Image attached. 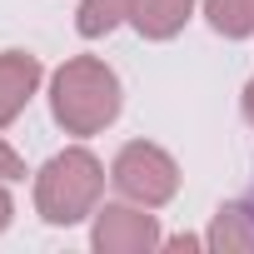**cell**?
Wrapping results in <instances>:
<instances>
[{"label": "cell", "instance_id": "obj_2", "mask_svg": "<svg viewBox=\"0 0 254 254\" xmlns=\"http://www.w3.org/2000/svg\"><path fill=\"white\" fill-rule=\"evenodd\" d=\"M30 85H35V60L10 50L5 60H0V120H10L30 100Z\"/></svg>", "mask_w": 254, "mask_h": 254}, {"label": "cell", "instance_id": "obj_3", "mask_svg": "<svg viewBox=\"0 0 254 254\" xmlns=\"http://www.w3.org/2000/svg\"><path fill=\"white\" fill-rule=\"evenodd\" d=\"M185 10H190V0H140V5H135V20H140V30H150V35H170V30L185 20Z\"/></svg>", "mask_w": 254, "mask_h": 254}, {"label": "cell", "instance_id": "obj_7", "mask_svg": "<svg viewBox=\"0 0 254 254\" xmlns=\"http://www.w3.org/2000/svg\"><path fill=\"white\" fill-rule=\"evenodd\" d=\"M249 110H254V85H249Z\"/></svg>", "mask_w": 254, "mask_h": 254}, {"label": "cell", "instance_id": "obj_4", "mask_svg": "<svg viewBox=\"0 0 254 254\" xmlns=\"http://www.w3.org/2000/svg\"><path fill=\"white\" fill-rule=\"evenodd\" d=\"M209 20L224 35H249L254 30V0H209Z\"/></svg>", "mask_w": 254, "mask_h": 254}, {"label": "cell", "instance_id": "obj_1", "mask_svg": "<svg viewBox=\"0 0 254 254\" xmlns=\"http://www.w3.org/2000/svg\"><path fill=\"white\" fill-rule=\"evenodd\" d=\"M55 115L70 120V125H80V130L110 120L115 115V80H110V70H100L90 60L70 65L55 80Z\"/></svg>", "mask_w": 254, "mask_h": 254}, {"label": "cell", "instance_id": "obj_6", "mask_svg": "<svg viewBox=\"0 0 254 254\" xmlns=\"http://www.w3.org/2000/svg\"><path fill=\"white\" fill-rule=\"evenodd\" d=\"M0 170H15V160H10V155H5V150H0Z\"/></svg>", "mask_w": 254, "mask_h": 254}, {"label": "cell", "instance_id": "obj_5", "mask_svg": "<svg viewBox=\"0 0 254 254\" xmlns=\"http://www.w3.org/2000/svg\"><path fill=\"white\" fill-rule=\"evenodd\" d=\"M140 5V0H85V10H80V30L85 35H100V30H110L120 15H130Z\"/></svg>", "mask_w": 254, "mask_h": 254}]
</instances>
